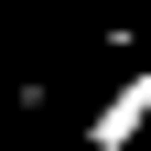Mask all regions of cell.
<instances>
[{"label":"cell","instance_id":"1","mask_svg":"<svg viewBox=\"0 0 151 151\" xmlns=\"http://www.w3.org/2000/svg\"><path fill=\"white\" fill-rule=\"evenodd\" d=\"M140 140H151V54H140V65L119 76V86H108L97 108H86L76 151H140Z\"/></svg>","mask_w":151,"mask_h":151}]
</instances>
